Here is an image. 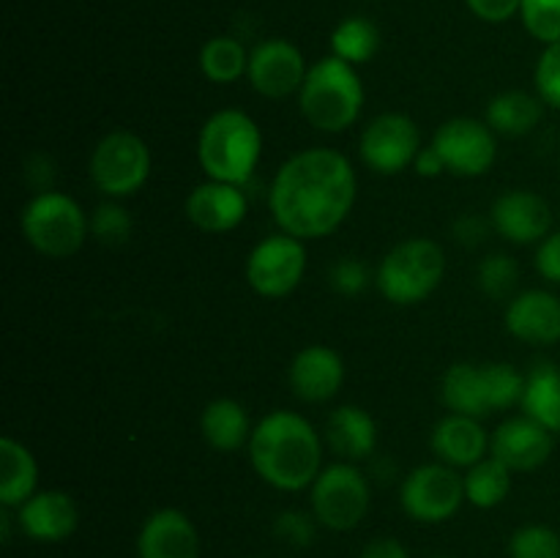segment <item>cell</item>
<instances>
[{"label": "cell", "mask_w": 560, "mask_h": 558, "mask_svg": "<svg viewBox=\"0 0 560 558\" xmlns=\"http://www.w3.org/2000/svg\"><path fill=\"white\" fill-rule=\"evenodd\" d=\"M355 170L334 148H306L277 170L268 189L273 222L288 235L315 241L331 235L355 206Z\"/></svg>", "instance_id": "obj_1"}, {"label": "cell", "mask_w": 560, "mask_h": 558, "mask_svg": "<svg viewBox=\"0 0 560 558\" xmlns=\"http://www.w3.org/2000/svg\"><path fill=\"white\" fill-rule=\"evenodd\" d=\"M249 460L255 474L282 492L306 490L326 468L320 432L295 410H271L252 427Z\"/></svg>", "instance_id": "obj_2"}, {"label": "cell", "mask_w": 560, "mask_h": 558, "mask_svg": "<svg viewBox=\"0 0 560 558\" xmlns=\"http://www.w3.org/2000/svg\"><path fill=\"white\" fill-rule=\"evenodd\" d=\"M262 156V131L244 109H219L197 135V162L211 181L246 186Z\"/></svg>", "instance_id": "obj_3"}, {"label": "cell", "mask_w": 560, "mask_h": 558, "mask_svg": "<svg viewBox=\"0 0 560 558\" xmlns=\"http://www.w3.org/2000/svg\"><path fill=\"white\" fill-rule=\"evenodd\" d=\"M299 107L317 131L339 135L350 129L364 109V82L355 66L337 55L315 60L299 91Z\"/></svg>", "instance_id": "obj_4"}, {"label": "cell", "mask_w": 560, "mask_h": 558, "mask_svg": "<svg viewBox=\"0 0 560 558\" xmlns=\"http://www.w3.org/2000/svg\"><path fill=\"white\" fill-rule=\"evenodd\" d=\"M446 255L432 239H408L383 255L375 271V284L386 301L397 306H413L430 299L443 282Z\"/></svg>", "instance_id": "obj_5"}, {"label": "cell", "mask_w": 560, "mask_h": 558, "mask_svg": "<svg viewBox=\"0 0 560 558\" xmlns=\"http://www.w3.org/2000/svg\"><path fill=\"white\" fill-rule=\"evenodd\" d=\"M20 228L27 244L44 257L63 260L77 255L91 235V219L80 202L63 191H38L25 202Z\"/></svg>", "instance_id": "obj_6"}, {"label": "cell", "mask_w": 560, "mask_h": 558, "mask_svg": "<svg viewBox=\"0 0 560 558\" xmlns=\"http://www.w3.org/2000/svg\"><path fill=\"white\" fill-rule=\"evenodd\" d=\"M312 514L317 523L328 531H353L364 523L372 507V487L370 476L355 463L326 465L310 487Z\"/></svg>", "instance_id": "obj_7"}, {"label": "cell", "mask_w": 560, "mask_h": 558, "mask_svg": "<svg viewBox=\"0 0 560 558\" xmlns=\"http://www.w3.org/2000/svg\"><path fill=\"white\" fill-rule=\"evenodd\" d=\"M151 167L153 156L148 142L135 131L115 129L96 142L88 173L107 200H126L148 184Z\"/></svg>", "instance_id": "obj_8"}, {"label": "cell", "mask_w": 560, "mask_h": 558, "mask_svg": "<svg viewBox=\"0 0 560 558\" xmlns=\"http://www.w3.org/2000/svg\"><path fill=\"white\" fill-rule=\"evenodd\" d=\"M465 479L446 463H427L410 470L399 487V503L410 520L438 525L452 520L463 509Z\"/></svg>", "instance_id": "obj_9"}, {"label": "cell", "mask_w": 560, "mask_h": 558, "mask_svg": "<svg viewBox=\"0 0 560 558\" xmlns=\"http://www.w3.org/2000/svg\"><path fill=\"white\" fill-rule=\"evenodd\" d=\"M306 274L304 241L288 233H273L257 241L246 257V282L262 299H284Z\"/></svg>", "instance_id": "obj_10"}, {"label": "cell", "mask_w": 560, "mask_h": 558, "mask_svg": "<svg viewBox=\"0 0 560 558\" xmlns=\"http://www.w3.org/2000/svg\"><path fill=\"white\" fill-rule=\"evenodd\" d=\"M430 146L441 153L446 173L459 175V178H479L490 173L498 159V140L492 126L468 115L448 118L446 124L438 126Z\"/></svg>", "instance_id": "obj_11"}, {"label": "cell", "mask_w": 560, "mask_h": 558, "mask_svg": "<svg viewBox=\"0 0 560 558\" xmlns=\"http://www.w3.org/2000/svg\"><path fill=\"white\" fill-rule=\"evenodd\" d=\"M421 131L405 113H383L364 126L359 140L361 162L377 175H397L413 167L421 153Z\"/></svg>", "instance_id": "obj_12"}, {"label": "cell", "mask_w": 560, "mask_h": 558, "mask_svg": "<svg viewBox=\"0 0 560 558\" xmlns=\"http://www.w3.org/2000/svg\"><path fill=\"white\" fill-rule=\"evenodd\" d=\"M304 55L288 38H266L249 53V77L255 93L266 98H288L301 91L306 80Z\"/></svg>", "instance_id": "obj_13"}, {"label": "cell", "mask_w": 560, "mask_h": 558, "mask_svg": "<svg viewBox=\"0 0 560 558\" xmlns=\"http://www.w3.org/2000/svg\"><path fill=\"white\" fill-rule=\"evenodd\" d=\"M490 222L492 230L512 244H539L550 235L552 208L539 191L509 189L492 202Z\"/></svg>", "instance_id": "obj_14"}, {"label": "cell", "mask_w": 560, "mask_h": 558, "mask_svg": "<svg viewBox=\"0 0 560 558\" xmlns=\"http://www.w3.org/2000/svg\"><path fill=\"white\" fill-rule=\"evenodd\" d=\"M490 454L501 460L512 474L541 468L552 454V432L530 416H512L501 421L490 438Z\"/></svg>", "instance_id": "obj_15"}, {"label": "cell", "mask_w": 560, "mask_h": 558, "mask_svg": "<svg viewBox=\"0 0 560 558\" xmlns=\"http://www.w3.org/2000/svg\"><path fill=\"white\" fill-rule=\"evenodd\" d=\"M186 219L202 233H230L249 213V197L244 186L211 181L195 186L184 202Z\"/></svg>", "instance_id": "obj_16"}, {"label": "cell", "mask_w": 560, "mask_h": 558, "mask_svg": "<svg viewBox=\"0 0 560 558\" xmlns=\"http://www.w3.org/2000/svg\"><path fill=\"white\" fill-rule=\"evenodd\" d=\"M16 512V525L33 542L58 545L66 542L80 525L77 501L63 490H38Z\"/></svg>", "instance_id": "obj_17"}, {"label": "cell", "mask_w": 560, "mask_h": 558, "mask_svg": "<svg viewBox=\"0 0 560 558\" xmlns=\"http://www.w3.org/2000/svg\"><path fill=\"white\" fill-rule=\"evenodd\" d=\"M140 558H200V531L195 520L173 507L156 509L137 534Z\"/></svg>", "instance_id": "obj_18"}, {"label": "cell", "mask_w": 560, "mask_h": 558, "mask_svg": "<svg viewBox=\"0 0 560 558\" xmlns=\"http://www.w3.org/2000/svg\"><path fill=\"white\" fill-rule=\"evenodd\" d=\"M288 381L301 403H328L345 383L342 356L328 345H306L290 361Z\"/></svg>", "instance_id": "obj_19"}, {"label": "cell", "mask_w": 560, "mask_h": 558, "mask_svg": "<svg viewBox=\"0 0 560 558\" xmlns=\"http://www.w3.org/2000/svg\"><path fill=\"white\" fill-rule=\"evenodd\" d=\"M506 332L525 345L560 342V295L552 290H525L506 306Z\"/></svg>", "instance_id": "obj_20"}, {"label": "cell", "mask_w": 560, "mask_h": 558, "mask_svg": "<svg viewBox=\"0 0 560 558\" xmlns=\"http://www.w3.org/2000/svg\"><path fill=\"white\" fill-rule=\"evenodd\" d=\"M430 443L441 463L452 468H470L487 457L490 435L476 416L448 414L435 425Z\"/></svg>", "instance_id": "obj_21"}, {"label": "cell", "mask_w": 560, "mask_h": 558, "mask_svg": "<svg viewBox=\"0 0 560 558\" xmlns=\"http://www.w3.org/2000/svg\"><path fill=\"white\" fill-rule=\"evenodd\" d=\"M326 443L345 463H359L375 454L377 425L361 405H339L326 419Z\"/></svg>", "instance_id": "obj_22"}, {"label": "cell", "mask_w": 560, "mask_h": 558, "mask_svg": "<svg viewBox=\"0 0 560 558\" xmlns=\"http://www.w3.org/2000/svg\"><path fill=\"white\" fill-rule=\"evenodd\" d=\"M38 492V463L16 438H0V507L20 509Z\"/></svg>", "instance_id": "obj_23"}, {"label": "cell", "mask_w": 560, "mask_h": 558, "mask_svg": "<svg viewBox=\"0 0 560 558\" xmlns=\"http://www.w3.org/2000/svg\"><path fill=\"white\" fill-rule=\"evenodd\" d=\"M200 432L208 446L217 452H238L241 446H249L252 425L238 399L219 397L202 408Z\"/></svg>", "instance_id": "obj_24"}, {"label": "cell", "mask_w": 560, "mask_h": 558, "mask_svg": "<svg viewBox=\"0 0 560 558\" xmlns=\"http://www.w3.org/2000/svg\"><path fill=\"white\" fill-rule=\"evenodd\" d=\"M545 115V102L539 93L528 91H503L490 98L487 104V124L492 126L495 135L523 137L539 126Z\"/></svg>", "instance_id": "obj_25"}, {"label": "cell", "mask_w": 560, "mask_h": 558, "mask_svg": "<svg viewBox=\"0 0 560 558\" xmlns=\"http://www.w3.org/2000/svg\"><path fill=\"white\" fill-rule=\"evenodd\" d=\"M525 416L539 421L556 435L560 432V367L539 361L525 375V394L520 403Z\"/></svg>", "instance_id": "obj_26"}, {"label": "cell", "mask_w": 560, "mask_h": 558, "mask_svg": "<svg viewBox=\"0 0 560 558\" xmlns=\"http://www.w3.org/2000/svg\"><path fill=\"white\" fill-rule=\"evenodd\" d=\"M441 397L452 414L476 416V419L490 416L485 405V386H481V364H474V361H459L448 367L441 383Z\"/></svg>", "instance_id": "obj_27"}, {"label": "cell", "mask_w": 560, "mask_h": 558, "mask_svg": "<svg viewBox=\"0 0 560 558\" xmlns=\"http://www.w3.org/2000/svg\"><path fill=\"white\" fill-rule=\"evenodd\" d=\"M465 479V498H468L470 507L476 509H495L501 507L503 501L512 492V470L495 460L490 457L479 460L476 465H470L468 474L463 476Z\"/></svg>", "instance_id": "obj_28"}, {"label": "cell", "mask_w": 560, "mask_h": 558, "mask_svg": "<svg viewBox=\"0 0 560 558\" xmlns=\"http://www.w3.org/2000/svg\"><path fill=\"white\" fill-rule=\"evenodd\" d=\"M200 71L217 85L238 82L249 71V53L235 36H213L200 49Z\"/></svg>", "instance_id": "obj_29"}, {"label": "cell", "mask_w": 560, "mask_h": 558, "mask_svg": "<svg viewBox=\"0 0 560 558\" xmlns=\"http://www.w3.org/2000/svg\"><path fill=\"white\" fill-rule=\"evenodd\" d=\"M377 47H381V31L366 16H348L331 33V55L353 66L375 58Z\"/></svg>", "instance_id": "obj_30"}, {"label": "cell", "mask_w": 560, "mask_h": 558, "mask_svg": "<svg viewBox=\"0 0 560 558\" xmlns=\"http://www.w3.org/2000/svg\"><path fill=\"white\" fill-rule=\"evenodd\" d=\"M481 386H485L487 414H495L523 403L525 375L506 361H487L481 364Z\"/></svg>", "instance_id": "obj_31"}, {"label": "cell", "mask_w": 560, "mask_h": 558, "mask_svg": "<svg viewBox=\"0 0 560 558\" xmlns=\"http://www.w3.org/2000/svg\"><path fill=\"white\" fill-rule=\"evenodd\" d=\"M509 558H560V534L545 523L520 525L509 539Z\"/></svg>", "instance_id": "obj_32"}, {"label": "cell", "mask_w": 560, "mask_h": 558, "mask_svg": "<svg viewBox=\"0 0 560 558\" xmlns=\"http://www.w3.org/2000/svg\"><path fill=\"white\" fill-rule=\"evenodd\" d=\"M135 222H131V213L120 206L118 200H107L102 206H96V211L91 213V235L104 246H120L129 241Z\"/></svg>", "instance_id": "obj_33"}, {"label": "cell", "mask_w": 560, "mask_h": 558, "mask_svg": "<svg viewBox=\"0 0 560 558\" xmlns=\"http://www.w3.org/2000/svg\"><path fill=\"white\" fill-rule=\"evenodd\" d=\"M517 279L520 266L514 257L495 252V255H487L485 260L479 263V288L485 290L490 299H509V295L514 293V288H517Z\"/></svg>", "instance_id": "obj_34"}, {"label": "cell", "mask_w": 560, "mask_h": 558, "mask_svg": "<svg viewBox=\"0 0 560 558\" xmlns=\"http://www.w3.org/2000/svg\"><path fill=\"white\" fill-rule=\"evenodd\" d=\"M520 20L525 31L545 47L560 42V0H523Z\"/></svg>", "instance_id": "obj_35"}, {"label": "cell", "mask_w": 560, "mask_h": 558, "mask_svg": "<svg viewBox=\"0 0 560 558\" xmlns=\"http://www.w3.org/2000/svg\"><path fill=\"white\" fill-rule=\"evenodd\" d=\"M317 520L315 514L299 512V509H288L279 512L273 520V536L290 547H310L317 536Z\"/></svg>", "instance_id": "obj_36"}, {"label": "cell", "mask_w": 560, "mask_h": 558, "mask_svg": "<svg viewBox=\"0 0 560 558\" xmlns=\"http://www.w3.org/2000/svg\"><path fill=\"white\" fill-rule=\"evenodd\" d=\"M536 93L547 107L560 109V42L547 44L545 53L539 55V63L534 71Z\"/></svg>", "instance_id": "obj_37"}, {"label": "cell", "mask_w": 560, "mask_h": 558, "mask_svg": "<svg viewBox=\"0 0 560 558\" xmlns=\"http://www.w3.org/2000/svg\"><path fill=\"white\" fill-rule=\"evenodd\" d=\"M331 288L342 295H359L364 293L366 284H370V268L359 257H342L331 266Z\"/></svg>", "instance_id": "obj_38"}, {"label": "cell", "mask_w": 560, "mask_h": 558, "mask_svg": "<svg viewBox=\"0 0 560 558\" xmlns=\"http://www.w3.org/2000/svg\"><path fill=\"white\" fill-rule=\"evenodd\" d=\"M534 263L541 279H547L550 284H560V230L539 241Z\"/></svg>", "instance_id": "obj_39"}, {"label": "cell", "mask_w": 560, "mask_h": 558, "mask_svg": "<svg viewBox=\"0 0 560 558\" xmlns=\"http://www.w3.org/2000/svg\"><path fill=\"white\" fill-rule=\"evenodd\" d=\"M465 3H468V9L474 11L481 22L498 25V22H506L512 20L514 14H520L523 0H465Z\"/></svg>", "instance_id": "obj_40"}, {"label": "cell", "mask_w": 560, "mask_h": 558, "mask_svg": "<svg viewBox=\"0 0 560 558\" xmlns=\"http://www.w3.org/2000/svg\"><path fill=\"white\" fill-rule=\"evenodd\" d=\"M490 228L492 222H485L481 217L468 213V217H459L457 222H454V239L463 241L465 246H476L487 239V230Z\"/></svg>", "instance_id": "obj_41"}, {"label": "cell", "mask_w": 560, "mask_h": 558, "mask_svg": "<svg viewBox=\"0 0 560 558\" xmlns=\"http://www.w3.org/2000/svg\"><path fill=\"white\" fill-rule=\"evenodd\" d=\"M27 181H31L33 184V189H36V195L38 191H49L52 189V170H55V164L49 162V156H42V153H36V156H31L27 159Z\"/></svg>", "instance_id": "obj_42"}, {"label": "cell", "mask_w": 560, "mask_h": 558, "mask_svg": "<svg viewBox=\"0 0 560 558\" xmlns=\"http://www.w3.org/2000/svg\"><path fill=\"white\" fill-rule=\"evenodd\" d=\"M359 558H410L408 547L402 545L394 536H381V539H372L370 545L361 550Z\"/></svg>", "instance_id": "obj_43"}, {"label": "cell", "mask_w": 560, "mask_h": 558, "mask_svg": "<svg viewBox=\"0 0 560 558\" xmlns=\"http://www.w3.org/2000/svg\"><path fill=\"white\" fill-rule=\"evenodd\" d=\"M413 170L421 175V178H438V175L446 173V164H443L441 153H438L435 148L427 146V148H421V153L416 156Z\"/></svg>", "instance_id": "obj_44"}, {"label": "cell", "mask_w": 560, "mask_h": 558, "mask_svg": "<svg viewBox=\"0 0 560 558\" xmlns=\"http://www.w3.org/2000/svg\"><path fill=\"white\" fill-rule=\"evenodd\" d=\"M432 558H452V556H432Z\"/></svg>", "instance_id": "obj_45"}]
</instances>
